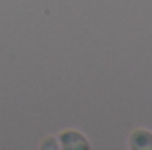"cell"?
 <instances>
[{
  "label": "cell",
  "mask_w": 152,
  "mask_h": 150,
  "mask_svg": "<svg viewBox=\"0 0 152 150\" xmlns=\"http://www.w3.org/2000/svg\"><path fill=\"white\" fill-rule=\"evenodd\" d=\"M60 150H90L88 138L76 129H64L57 134Z\"/></svg>",
  "instance_id": "cell-1"
},
{
  "label": "cell",
  "mask_w": 152,
  "mask_h": 150,
  "mask_svg": "<svg viewBox=\"0 0 152 150\" xmlns=\"http://www.w3.org/2000/svg\"><path fill=\"white\" fill-rule=\"evenodd\" d=\"M127 147L131 150H152V131L145 127L131 131L127 138Z\"/></svg>",
  "instance_id": "cell-2"
},
{
  "label": "cell",
  "mask_w": 152,
  "mask_h": 150,
  "mask_svg": "<svg viewBox=\"0 0 152 150\" xmlns=\"http://www.w3.org/2000/svg\"><path fill=\"white\" fill-rule=\"evenodd\" d=\"M39 149L41 150H58L60 145H58L57 136H46V138H42L41 143H39Z\"/></svg>",
  "instance_id": "cell-3"
}]
</instances>
